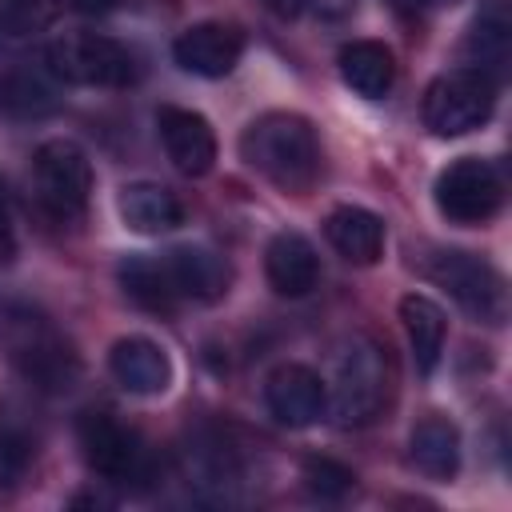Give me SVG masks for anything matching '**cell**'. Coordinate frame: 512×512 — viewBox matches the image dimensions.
Listing matches in <instances>:
<instances>
[{
	"instance_id": "cell-1",
	"label": "cell",
	"mask_w": 512,
	"mask_h": 512,
	"mask_svg": "<svg viewBox=\"0 0 512 512\" xmlns=\"http://www.w3.org/2000/svg\"><path fill=\"white\" fill-rule=\"evenodd\" d=\"M240 156L248 160V168L292 196H304L324 168L316 128L296 112H268L252 120L240 136Z\"/></svg>"
},
{
	"instance_id": "cell-2",
	"label": "cell",
	"mask_w": 512,
	"mask_h": 512,
	"mask_svg": "<svg viewBox=\"0 0 512 512\" xmlns=\"http://www.w3.org/2000/svg\"><path fill=\"white\" fill-rule=\"evenodd\" d=\"M0 344L12 368L40 392H68L80 380V356L72 340L28 304L0 308Z\"/></svg>"
},
{
	"instance_id": "cell-3",
	"label": "cell",
	"mask_w": 512,
	"mask_h": 512,
	"mask_svg": "<svg viewBox=\"0 0 512 512\" xmlns=\"http://www.w3.org/2000/svg\"><path fill=\"white\" fill-rule=\"evenodd\" d=\"M392 396V360L388 348L372 336H356L340 360L332 380V416L344 428L372 424Z\"/></svg>"
},
{
	"instance_id": "cell-4",
	"label": "cell",
	"mask_w": 512,
	"mask_h": 512,
	"mask_svg": "<svg viewBox=\"0 0 512 512\" xmlns=\"http://www.w3.org/2000/svg\"><path fill=\"white\" fill-rule=\"evenodd\" d=\"M32 192L44 216L72 224L84 216L92 196V164L72 140H44L32 156Z\"/></svg>"
},
{
	"instance_id": "cell-5",
	"label": "cell",
	"mask_w": 512,
	"mask_h": 512,
	"mask_svg": "<svg viewBox=\"0 0 512 512\" xmlns=\"http://www.w3.org/2000/svg\"><path fill=\"white\" fill-rule=\"evenodd\" d=\"M48 72L56 80L88 84V88H128L140 76V64L120 40L76 32L48 48Z\"/></svg>"
},
{
	"instance_id": "cell-6",
	"label": "cell",
	"mask_w": 512,
	"mask_h": 512,
	"mask_svg": "<svg viewBox=\"0 0 512 512\" xmlns=\"http://www.w3.org/2000/svg\"><path fill=\"white\" fill-rule=\"evenodd\" d=\"M496 108V80H488L476 68H456L448 76H436L424 92V128L432 136H464L480 128Z\"/></svg>"
},
{
	"instance_id": "cell-7",
	"label": "cell",
	"mask_w": 512,
	"mask_h": 512,
	"mask_svg": "<svg viewBox=\"0 0 512 512\" xmlns=\"http://www.w3.org/2000/svg\"><path fill=\"white\" fill-rule=\"evenodd\" d=\"M428 276H432L440 288H448V296H452L472 320L504 324V316H508V288H504V276H500L488 260H480V256H472V252L448 248V252H436V256L428 260Z\"/></svg>"
},
{
	"instance_id": "cell-8",
	"label": "cell",
	"mask_w": 512,
	"mask_h": 512,
	"mask_svg": "<svg viewBox=\"0 0 512 512\" xmlns=\"http://www.w3.org/2000/svg\"><path fill=\"white\" fill-rule=\"evenodd\" d=\"M504 204V180L488 160L460 156L436 176V208L452 224H488Z\"/></svg>"
},
{
	"instance_id": "cell-9",
	"label": "cell",
	"mask_w": 512,
	"mask_h": 512,
	"mask_svg": "<svg viewBox=\"0 0 512 512\" xmlns=\"http://www.w3.org/2000/svg\"><path fill=\"white\" fill-rule=\"evenodd\" d=\"M76 440L84 452V464L112 480V484H128V480H144L148 476V456L140 448V436L132 428H124L116 416L108 412H84L76 420Z\"/></svg>"
},
{
	"instance_id": "cell-10",
	"label": "cell",
	"mask_w": 512,
	"mask_h": 512,
	"mask_svg": "<svg viewBox=\"0 0 512 512\" xmlns=\"http://www.w3.org/2000/svg\"><path fill=\"white\" fill-rule=\"evenodd\" d=\"M244 52V32L232 28V24H220V20H208V24H192L188 32L176 36L172 44V56L184 72L192 76H204V80H220L236 68Z\"/></svg>"
},
{
	"instance_id": "cell-11",
	"label": "cell",
	"mask_w": 512,
	"mask_h": 512,
	"mask_svg": "<svg viewBox=\"0 0 512 512\" xmlns=\"http://www.w3.org/2000/svg\"><path fill=\"white\" fill-rule=\"evenodd\" d=\"M264 404L284 428H308L324 416L328 392L324 380L304 364H280L264 384Z\"/></svg>"
},
{
	"instance_id": "cell-12",
	"label": "cell",
	"mask_w": 512,
	"mask_h": 512,
	"mask_svg": "<svg viewBox=\"0 0 512 512\" xmlns=\"http://www.w3.org/2000/svg\"><path fill=\"white\" fill-rule=\"evenodd\" d=\"M156 128H160L164 152H168V160L176 164V172H184V176H204V172L216 164V132H212V124H208L200 112L164 104V108L156 112Z\"/></svg>"
},
{
	"instance_id": "cell-13",
	"label": "cell",
	"mask_w": 512,
	"mask_h": 512,
	"mask_svg": "<svg viewBox=\"0 0 512 512\" xmlns=\"http://www.w3.org/2000/svg\"><path fill=\"white\" fill-rule=\"evenodd\" d=\"M108 368L120 388L136 396H160L172 384V360L168 352L148 336H124L108 352Z\"/></svg>"
},
{
	"instance_id": "cell-14",
	"label": "cell",
	"mask_w": 512,
	"mask_h": 512,
	"mask_svg": "<svg viewBox=\"0 0 512 512\" xmlns=\"http://www.w3.org/2000/svg\"><path fill=\"white\" fill-rule=\"evenodd\" d=\"M264 276L272 284V292L300 300L320 284V260L316 248L300 236V232H276L268 252H264Z\"/></svg>"
},
{
	"instance_id": "cell-15",
	"label": "cell",
	"mask_w": 512,
	"mask_h": 512,
	"mask_svg": "<svg viewBox=\"0 0 512 512\" xmlns=\"http://www.w3.org/2000/svg\"><path fill=\"white\" fill-rule=\"evenodd\" d=\"M168 276L176 284L180 296L188 300H200V304H212L228 292L232 284V268L224 256H216L212 248H200V244H184V248H172L168 252Z\"/></svg>"
},
{
	"instance_id": "cell-16",
	"label": "cell",
	"mask_w": 512,
	"mask_h": 512,
	"mask_svg": "<svg viewBox=\"0 0 512 512\" xmlns=\"http://www.w3.org/2000/svg\"><path fill=\"white\" fill-rule=\"evenodd\" d=\"M324 236L348 264H376L384 252V220L360 204L332 208L324 220Z\"/></svg>"
},
{
	"instance_id": "cell-17",
	"label": "cell",
	"mask_w": 512,
	"mask_h": 512,
	"mask_svg": "<svg viewBox=\"0 0 512 512\" xmlns=\"http://www.w3.org/2000/svg\"><path fill=\"white\" fill-rule=\"evenodd\" d=\"M116 204H120L124 224L140 236H160V232H172L184 224V204L176 200V192H168L164 184H152V180L124 184Z\"/></svg>"
},
{
	"instance_id": "cell-18",
	"label": "cell",
	"mask_w": 512,
	"mask_h": 512,
	"mask_svg": "<svg viewBox=\"0 0 512 512\" xmlns=\"http://www.w3.org/2000/svg\"><path fill=\"white\" fill-rule=\"evenodd\" d=\"M336 64H340L344 84L356 96H364V100H380L396 84V60H392V52L380 40H352V44H344Z\"/></svg>"
},
{
	"instance_id": "cell-19",
	"label": "cell",
	"mask_w": 512,
	"mask_h": 512,
	"mask_svg": "<svg viewBox=\"0 0 512 512\" xmlns=\"http://www.w3.org/2000/svg\"><path fill=\"white\" fill-rule=\"evenodd\" d=\"M400 320H404V332H408V344H412V360H416V368H420L424 376H428V372H436L440 352H444V336H448L444 308H440L432 296L408 292V296L400 300Z\"/></svg>"
},
{
	"instance_id": "cell-20",
	"label": "cell",
	"mask_w": 512,
	"mask_h": 512,
	"mask_svg": "<svg viewBox=\"0 0 512 512\" xmlns=\"http://www.w3.org/2000/svg\"><path fill=\"white\" fill-rule=\"evenodd\" d=\"M408 460L428 480H452L456 468H460V432H456V424L444 420V416L420 420L412 428V440H408Z\"/></svg>"
},
{
	"instance_id": "cell-21",
	"label": "cell",
	"mask_w": 512,
	"mask_h": 512,
	"mask_svg": "<svg viewBox=\"0 0 512 512\" xmlns=\"http://www.w3.org/2000/svg\"><path fill=\"white\" fill-rule=\"evenodd\" d=\"M116 276H120L124 296H128L136 308H144V312H152V316H168V312H176L180 292H176V284H172L164 260H152V256H128V260H120Z\"/></svg>"
},
{
	"instance_id": "cell-22",
	"label": "cell",
	"mask_w": 512,
	"mask_h": 512,
	"mask_svg": "<svg viewBox=\"0 0 512 512\" xmlns=\"http://www.w3.org/2000/svg\"><path fill=\"white\" fill-rule=\"evenodd\" d=\"M60 104L56 76L48 68H8L0 72V112L4 116H44Z\"/></svg>"
},
{
	"instance_id": "cell-23",
	"label": "cell",
	"mask_w": 512,
	"mask_h": 512,
	"mask_svg": "<svg viewBox=\"0 0 512 512\" xmlns=\"http://www.w3.org/2000/svg\"><path fill=\"white\" fill-rule=\"evenodd\" d=\"M508 4L504 0H484L480 16H476V28L468 36V52L476 56V72H484L488 80H496L508 64Z\"/></svg>"
},
{
	"instance_id": "cell-24",
	"label": "cell",
	"mask_w": 512,
	"mask_h": 512,
	"mask_svg": "<svg viewBox=\"0 0 512 512\" xmlns=\"http://www.w3.org/2000/svg\"><path fill=\"white\" fill-rule=\"evenodd\" d=\"M60 12V0H0V40H24L44 32Z\"/></svg>"
},
{
	"instance_id": "cell-25",
	"label": "cell",
	"mask_w": 512,
	"mask_h": 512,
	"mask_svg": "<svg viewBox=\"0 0 512 512\" xmlns=\"http://www.w3.org/2000/svg\"><path fill=\"white\" fill-rule=\"evenodd\" d=\"M300 480H304V488H308L312 496H320V500H344V496L356 488V472H352L348 464L332 460V456H308V460L300 464Z\"/></svg>"
},
{
	"instance_id": "cell-26",
	"label": "cell",
	"mask_w": 512,
	"mask_h": 512,
	"mask_svg": "<svg viewBox=\"0 0 512 512\" xmlns=\"http://www.w3.org/2000/svg\"><path fill=\"white\" fill-rule=\"evenodd\" d=\"M28 460H32L28 440H24L16 428L0 424V492H4V488H12V484L24 476Z\"/></svg>"
},
{
	"instance_id": "cell-27",
	"label": "cell",
	"mask_w": 512,
	"mask_h": 512,
	"mask_svg": "<svg viewBox=\"0 0 512 512\" xmlns=\"http://www.w3.org/2000/svg\"><path fill=\"white\" fill-rule=\"evenodd\" d=\"M16 256V232H12V208H8V188L0 180V260Z\"/></svg>"
},
{
	"instance_id": "cell-28",
	"label": "cell",
	"mask_w": 512,
	"mask_h": 512,
	"mask_svg": "<svg viewBox=\"0 0 512 512\" xmlns=\"http://www.w3.org/2000/svg\"><path fill=\"white\" fill-rule=\"evenodd\" d=\"M80 16H104V12H112L116 8V0H68Z\"/></svg>"
},
{
	"instance_id": "cell-29",
	"label": "cell",
	"mask_w": 512,
	"mask_h": 512,
	"mask_svg": "<svg viewBox=\"0 0 512 512\" xmlns=\"http://www.w3.org/2000/svg\"><path fill=\"white\" fill-rule=\"evenodd\" d=\"M72 508H108V500L96 496V492H80V496L72 500Z\"/></svg>"
},
{
	"instance_id": "cell-30",
	"label": "cell",
	"mask_w": 512,
	"mask_h": 512,
	"mask_svg": "<svg viewBox=\"0 0 512 512\" xmlns=\"http://www.w3.org/2000/svg\"><path fill=\"white\" fill-rule=\"evenodd\" d=\"M392 8H400V12H420V8H428V4H436V0H388Z\"/></svg>"
}]
</instances>
